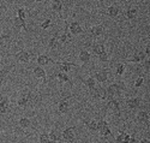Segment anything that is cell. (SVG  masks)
I'll return each instance as SVG.
<instances>
[{"label": "cell", "instance_id": "1", "mask_svg": "<svg viewBox=\"0 0 150 143\" xmlns=\"http://www.w3.org/2000/svg\"><path fill=\"white\" fill-rule=\"evenodd\" d=\"M106 92H107V100L114 99L120 93V87L117 83H113V84H110L108 88H106Z\"/></svg>", "mask_w": 150, "mask_h": 143}, {"label": "cell", "instance_id": "2", "mask_svg": "<svg viewBox=\"0 0 150 143\" xmlns=\"http://www.w3.org/2000/svg\"><path fill=\"white\" fill-rule=\"evenodd\" d=\"M65 31L62 33L61 35H59V43H62V45H66L67 42L71 41V34L69 33V23L65 22Z\"/></svg>", "mask_w": 150, "mask_h": 143}, {"label": "cell", "instance_id": "3", "mask_svg": "<svg viewBox=\"0 0 150 143\" xmlns=\"http://www.w3.org/2000/svg\"><path fill=\"white\" fill-rule=\"evenodd\" d=\"M93 95L97 100H107V92H106V88H103V87L95 88L93 92Z\"/></svg>", "mask_w": 150, "mask_h": 143}, {"label": "cell", "instance_id": "4", "mask_svg": "<svg viewBox=\"0 0 150 143\" xmlns=\"http://www.w3.org/2000/svg\"><path fill=\"white\" fill-rule=\"evenodd\" d=\"M70 110V102H69V97L66 99H61L58 103V111L61 113V114H65L67 113Z\"/></svg>", "mask_w": 150, "mask_h": 143}, {"label": "cell", "instance_id": "5", "mask_svg": "<svg viewBox=\"0 0 150 143\" xmlns=\"http://www.w3.org/2000/svg\"><path fill=\"white\" fill-rule=\"evenodd\" d=\"M106 107L110 111H113L115 114H120V105H119V101H117L115 99H110L108 100Z\"/></svg>", "mask_w": 150, "mask_h": 143}, {"label": "cell", "instance_id": "6", "mask_svg": "<svg viewBox=\"0 0 150 143\" xmlns=\"http://www.w3.org/2000/svg\"><path fill=\"white\" fill-rule=\"evenodd\" d=\"M33 72H34V76L36 77V78L42 80L43 82L47 81V73H46V71H45V69H43L42 66H36V68H34Z\"/></svg>", "mask_w": 150, "mask_h": 143}, {"label": "cell", "instance_id": "7", "mask_svg": "<svg viewBox=\"0 0 150 143\" xmlns=\"http://www.w3.org/2000/svg\"><path fill=\"white\" fill-rule=\"evenodd\" d=\"M145 59H146V55H145L144 52H142V51H136L134 53H133V55H132V58L129 59V61H130V63H142V61H144Z\"/></svg>", "mask_w": 150, "mask_h": 143}, {"label": "cell", "instance_id": "8", "mask_svg": "<svg viewBox=\"0 0 150 143\" xmlns=\"http://www.w3.org/2000/svg\"><path fill=\"white\" fill-rule=\"evenodd\" d=\"M74 127H67V129H65L64 131H62V134H61V138H62V141H74Z\"/></svg>", "mask_w": 150, "mask_h": 143}, {"label": "cell", "instance_id": "9", "mask_svg": "<svg viewBox=\"0 0 150 143\" xmlns=\"http://www.w3.org/2000/svg\"><path fill=\"white\" fill-rule=\"evenodd\" d=\"M58 64V66H59V69H60V71L61 72H65V73H67V72H70L71 71V68H74L76 66V64H73V63H70V61H59V63H57Z\"/></svg>", "mask_w": 150, "mask_h": 143}, {"label": "cell", "instance_id": "10", "mask_svg": "<svg viewBox=\"0 0 150 143\" xmlns=\"http://www.w3.org/2000/svg\"><path fill=\"white\" fill-rule=\"evenodd\" d=\"M94 78H95V81L98 82V83H105V82H107V80H108V72H107L106 70L97 71V72L95 73V76H94Z\"/></svg>", "mask_w": 150, "mask_h": 143}, {"label": "cell", "instance_id": "11", "mask_svg": "<svg viewBox=\"0 0 150 143\" xmlns=\"http://www.w3.org/2000/svg\"><path fill=\"white\" fill-rule=\"evenodd\" d=\"M69 31L70 34H73V35H79L82 34L83 29L78 22H72L71 24H69Z\"/></svg>", "mask_w": 150, "mask_h": 143}, {"label": "cell", "instance_id": "12", "mask_svg": "<svg viewBox=\"0 0 150 143\" xmlns=\"http://www.w3.org/2000/svg\"><path fill=\"white\" fill-rule=\"evenodd\" d=\"M16 58H17V60H18L19 63L27 64V63H29V60H30V54L28 53L27 51H21V52H18V53H17Z\"/></svg>", "mask_w": 150, "mask_h": 143}, {"label": "cell", "instance_id": "13", "mask_svg": "<svg viewBox=\"0 0 150 143\" xmlns=\"http://www.w3.org/2000/svg\"><path fill=\"white\" fill-rule=\"evenodd\" d=\"M10 110V101L8 97L3 96L0 99V113H7Z\"/></svg>", "mask_w": 150, "mask_h": 143}, {"label": "cell", "instance_id": "14", "mask_svg": "<svg viewBox=\"0 0 150 143\" xmlns=\"http://www.w3.org/2000/svg\"><path fill=\"white\" fill-rule=\"evenodd\" d=\"M149 119H150V115H149V112H145V111H141L138 114H137V120L143 123V124H149Z\"/></svg>", "mask_w": 150, "mask_h": 143}, {"label": "cell", "instance_id": "15", "mask_svg": "<svg viewBox=\"0 0 150 143\" xmlns=\"http://www.w3.org/2000/svg\"><path fill=\"white\" fill-rule=\"evenodd\" d=\"M141 99L139 97H131V99H127L126 100V105L130 107V108H138L141 106Z\"/></svg>", "mask_w": 150, "mask_h": 143}, {"label": "cell", "instance_id": "16", "mask_svg": "<svg viewBox=\"0 0 150 143\" xmlns=\"http://www.w3.org/2000/svg\"><path fill=\"white\" fill-rule=\"evenodd\" d=\"M90 34L94 37H98L103 34V27L102 25H94V27L90 28Z\"/></svg>", "mask_w": 150, "mask_h": 143}, {"label": "cell", "instance_id": "17", "mask_svg": "<svg viewBox=\"0 0 150 143\" xmlns=\"http://www.w3.org/2000/svg\"><path fill=\"white\" fill-rule=\"evenodd\" d=\"M13 24H15V27L18 28V29H24L25 31H28V28H27V23L25 21H23L21 18H18L17 16L13 18Z\"/></svg>", "mask_w": 150, "mask_h": 143}, {"label": "cell", "instance_id": "18", "mask_svg": "<svg viewBox=\"0 0 150 143\" xmlns=\"http://www.w3.org/2000/svg\"><path fill=\"white\" fill-rule=\"evenodd\" d=\"M119 12H120L119 6H117V5H112V6H109L108 10H107V15H108L109 17H112V18H115V17L119 15Z\"/></svg>", "mask_w": 150, "mask_h": 143}, {"label": "cell", "instance_id": "19", "mask_svg": "<svg viewBox=\"0 0 150 143\" xmlns=\"http://www.w3.org/2000/svg\"><path fill=\"white\" fill-rule=\"evenodd\" d=\"M36 61H37V64H39V66H45V65H47L49 63H54L53 60H51V58H48L47 55H43V54L37 57Z\"/></svg>", "mask_w": 150, "mask_h": 143}, {"label": "cell", "instance_id": "20", "mask_svg": "<svg viewBox=\"0 0 150 143\" xmlns=\"http://www.w3.org/2000/svg\"><path fill=\"white\" fill-rule=\"evenodd\" d=\"M51 7L54 12H57V14H61L62 11V3L61 0H53L52 4H51Z\"/></svg>", "mask_w": 150, "mask_h": 143}, {"label": "cell", "instance_id": "21", "mask_svg": "<svg viewBox=\"0 0 150 143\" xmlns=\"http://www.w3.org/2000/svg\"><path fill=\"white\" fill-rule=\"evenodd\" d=\"M78 57H79V60H81L82 63H84V64L89 63L90 59H91V55H90V53H89L88 51H81Z\"/></svg>", "mask_w": 150, "mask_h": 143}, {"label": "cell", "instance_id": "22", "mask_svg": "<svg viewBox=\"0 0 150 143\" xmlns=\"http://www.w3.org/2000/svg\"><path fill=\"white\" fill-rule=\"evenodd\" d=\"M59 46V34L55 33V35L49 40V43H48V47L51 49H55L57 47Z\"/></svg>", "mask_w": 150, "mask_h": 143}, {"label": "cell", "instance_id": "23", "mask_svg": "<svg viewBox=\"0 0 150 143\" xmlns=\"http://www.w3.org/2000/svg\"><path fill=\"white\" fill-rule=\"evenodd\" d=\"M29 101H30V97L27 96V95H24V96H22V97L18 99L17 105H18V107H21V108H25V107L28 106Z\"/></svg>", "mask_w": 150, "mask_h": 143}, {"label": "cell", "instance_id": "24", "mask_svg": "<svg viewBox=\"0 0 150 143\" xmlns=\"http://www.w3.org/2000/svg\"><path fill=\"white\" fill-rule=\"evenodd\" d=\"M48 137H49V141L51 142H59L61 141V134H59L55 130H52L51 132L48 134Z\"/></svg>", "mask_w": 150, "mask_h": 143}, {"label": "cell", "instance_id": "25", "mask_svg": "<svg viewBox=\"0 0 150 143\" xmlns=\"http://www.w3.org/2000/svg\"><path fill=\"white\" fill-rule=\"evenodd\" d=\"M137 15H138V10L136 7H131L125 12V16H126V18H129V19H134L137 17Z\"/></svg>", "mask_w": 150, "mask_h": 143}, {"label": "cell", "instance_id": "26", "mask_svg": "<svg viewBox=\"0 0 150 143\" xmlns=\"http://www.w3.org/2000/svg\"><path fill=\"white\" fill-rule=\"evenodd\" d=\"M84 84L86 85V88L89 90H94L96 88V81H95L94 77H88V78L84 81Z\"/></svg>", "mask_w": 150, "mask_h": 143}, {"label": "cell", "instance_id": "27", "mask_svg": "<svg viewBox=\"0 0 150 143\" xmlns=\"http://www.w3.org/2000/svg\"><path fill=\"white\" fill-rule=\"evenodd\" d=\"M18 124H19V126H21L22 129H27V127H29V126L31 125V120H30L29 118H25V117H23V118L19 119Z\"/></svg>", "mask_w": 150, "mask_h": 143}, {"label": "cell", "instance_id": "28", "mask_svg": "<svg viewBox=\"0 0 150 143\" xmlns=\"http://www.w3.org/2000/svg\"><path fill=\"white\" fill-rule=\"evenodd\" d=\"M57 78H58V81H59L60 83H66V82H69V81H70V77L67 76V73L61 72V71L57 75Z\"/></svg>", "mask_w": 150, "mask_h": 143}, {"label": "cell", "instance_id": "29", "mask_svg": "<svg viewBox=\"0 0 150 143\" xmlns=\"http://www.w3.org/2000/svg\"><path fill=\"white\" fill-rule=\"evenodd\" d=\"M103 51H106V48H105V45H102V43H97V45L93 46V52L96 55H98L100 53H102Z\"/></svg>", "mask_w": 150, "mask_h": 143}, {"label": "cell", "instance_id": "30", "mask_svg": "<svg viewBox=\"0 0 150 143\" xmlns=\"http://www.w3.org/2000/svg\"><path fill=\"white\" fill-rule=\"evenodd\" d=\"M98 131H100V135H101L102 137H107L108 135H110V129H109V125H105L101 129H98Z\"/></svg>", "mask_w": 150, "mask_h": 143}, {"label": "cell", "instance_id": "31", "mask_svg": "<svg viewBox=\"0 0 150 143\" xmlns=\"http://www.w3.org/2000/svg\"><path fill=\"white\" fill-rule=\"evenodd\" d=\"M85 125H86V127H88V130H90V131H96L97 130V120H95V119L85 123Z\"/></svg>", "mask_w": 150, "mask_h": 143}, {"label": "cell", "instance_id": "32", "mask_svg": "<svg viewBox=\"0 0 150 143\" xmlns=\"http://www.w3.org/2000/svg\"><path fill=\"white\" fill-rule=\"evenodd\" d=\"M17 17H18V18H21V19H23V21H25V18H27V14H25V11H24L22 7L17 9Z\"/></svg>", "mask_w": 150, "mask_h": 143}, {"label": "cell", "instance_id": "33", "mask_svg": "<svg viewBox=\"0 0 150 143\" xmlns=\"http://www.w3.org/2000/svg\"><path fill=\"white\" fill-rule=\"evenodd\" d=\"M39 139H40V143H51V141H49V137H48V134H46V132H42L40 135Z\"/></svg>", "mask_w": 150, "mask_h": 143}, {"label": "cell", "instance_id": "34", "mask_svg": "<svg viewBox=\"0 0 150 143\" xmlns=\"http://www.w3.org/2000/svg\"><path fill=\"white\" fill-rule=\"evenodd\" d=\"M125 136H126V132H125V131H120V132L118 134V136L115 137V142H117V143H122Z\"/></svg>", "mask_w": 150, "mask_h": 143}, {"label": "cell", "instance_id": "35", "mask_svg": "<svg viewBox=\"0 0 150 143\" xmlns=\"http://www.w3.org/2000/svg\"><path fill=\"white\" fill-rule=\"evenodd\" d=\"M51 25H52V21L48 18V19H46V21H43V22H42L41 28H42L43 30H46V29H48L49 27H51Z\"/></svg>", "mask_w": 150, "mask_h": 143}, {"label": "cell", "instance_id": "36", "mask_svg": "<svg viewBox=\"0 0 150 143\" xmlns=\"http://www.w3.org/2000/svg\"><path fill=\"white\" fill-rule=\"evenodd\" d=\"M97 57H98V59L101 60V61H107L108 60V53H107V51H103L102 53H100Z\"/></svg>", "mask_w": 150, "mask_h": 143}, {"label": "cell", "instance_id": "37", "mask_svg": "<svg viewBox=\"0 0 150 143\" xmlns=\"http://www.w3.org/2000/svg\"><path fill=\"white\" fill-rule=\"evenodd\" d=\"M124 72H125V65L124 64H119L117 66V75L121 76V75H124Z\"/></svg>", "mask_w": 150, "mask_h": 143}, {"label": "cell", "instance_id": "38", "mask_svg": "<svg viewBox=\"0 0 150 143\" xmlns=\"http://www.w3.org/2000/svg\"><path fill=\"white\" fill-rule=\"evenodd\" d=\"M143 82H144V78L143 77H138L136 81H134V88H139V87H142L143 85Z\"/></svg>", "mask_w": 150, "mask_h": 143}, {"label": "cell", "instance_id": "39", "mask_svg": "<svg viewBox=\"0 0 150 143\" xmlns=\"http://www.w3.org/2000/svg\"><path fill=\"white\" fill-rule=\"evenodd\" d=\"M6 40H7V36L6 35H0V48L4 47Z\"/></svg>", "mask_w": 150, "mask_h": 143}, {"label": "cell", "instance_id": "40", "mask_svg": "<svg viewBox=\"0 0 150 143\" xmlns=\"http://www.w3.org/2000/svg\"><path fill=\"white\" fill-rule=\"evenodd\" d=\"M130 135L129 134H126V136H125V138H124V141H122V143H129V141H130Z\"/></svg>", "mask_w": 150, "mask_h": 143}, {"label": "cell", "instance_id": "41", "mask_svg": "<svg viewBox=\"0 0 150 143\" xmlns=\"http://www.w3.org/2000/svg\"><path fill=\"white\" fill-rule=\"evenodd\" d=\"M144 53H145V55H148L149 57V54H150V47H149V45L145 47V51H144Z\"/></svg>", "mask_w": 150, "mask_h": 143}, {"label": "cell", "instance_id": "42", "mask_svg": "<svg viewBox=\"0 0 150 143\" xmlns=\"http://www.w3.org/2000/svg\"><path fill=\"white\" fill-rule=\"evenodd\" d=\"M137 142V139L134 138V136H131L130 137V141H129V143H136Z\"/></svg>", "mask_w": 150, "mask_h": 143}, {"label": "cell", "instance_id": "43", "mask_svg": "<svg viewBox=\"0 0 150 143\" xmlns=\"http://www.w3.org/2000/svg\"><path fill=\"white\" fill-rule=\"evenodd\" d=\"M139 143H150V141H149L148 138H142V139L139 141Z\"/></svg>", "mask_w": 150, "mask_h": 143}, {"label": "cell", "instance_id": "44", "mask_svg": "<svg viewBox=\"0 0 150 143\" xmlns=\"http://www.w3.org/2000/svg\"><path fill=\"white\" fill-rule=\"evenodd\" d=\"M34 1H35V3H42L43 0H34Z\"/></svg>", "mask_w": 150, "mask_h": 143}, {"label": "cell", "instance_id": "45", "mask_svg": "<svg viewBox=\"0 0 150 143\" xmlns=\"http://www.w3.org/2000/svg\"><path fill=\"white\" fill-rule=\"evenodd\" d=\"M91 1H94V0H91Z\"/></svg>", "mask_w": 150, "mask_h": 143}]
</instances>
